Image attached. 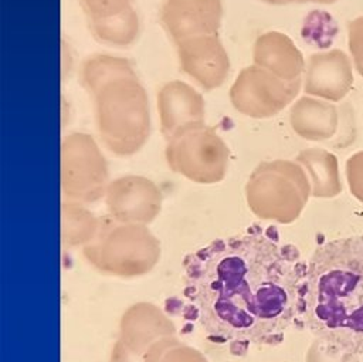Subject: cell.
<instances>
[{
  "mask_svg": "<svg viewBox=\"0 0 363 362\" xmlns=\"http://www.w3.org/2000/svg\"><path fill=\"white\" fill-rule=\"evenodd\" d=\"M305 270L259 231L218 238L186 258L183 295L218 344H274L301 317Z\"/></svg>",
  "mask_w": 363,
  "mask_h": 362,
  "instance_id": "cell-1",
  "label": "cell"
},
{
  "mask_svg": "<svg viewBox=\"0 0 363 362\" xmlns=\"http://www.w3.org/2000/svg\"><path fill=\"white\" fill-rule=\"evenodd\" d=\"M301 317L320 341L363 355V236L319 246L305 268Z\"/></svg>",
  "mask_w": 363,
  "mask_h": 362,
  "instance_id": "cell-2",
  "label": "cell"
},
{
  "mask_svg": "<svg viewBox=\"0 0 363 362\" xmlns=\"http://www.w3.org/2000/svg\"><path fill=\"white\" fill-rule=\"evenodd\" d=\"M95 122L104 143L118 155H130L149 136L147 94L138 75L113 79L92 95Z\"/></svg>",
  "mask_w": 363,
  "mask_h": 362,
  "instance_id": "cell-3",
  "label": "cell"
},
{
  "mask_svg": "<svg viewBox=\"0 0 363 362\" xmlns=\"http://www.w3.org/2000/svg\"><path fill=\"white\" fill-rule=\"evenodd\" d=\"M167 141L166 158L173 170L200 183H213L224 176L228 148L204 122L183 128Z\"/></svg>",
  "mask_w": 363,
  "mask_h": 362,
  "instance_id": "cell-4",
  "label": "cell"
},
{
  "mask_svg": "<svg viewBox=\"0 0 363 362\" xmlns=\"http://www.w3.org/2000/svg\"><path fill=\"white\" fill-rule=\"evenodd\" d=\"M301 81H285L258 65L244 68L230 89L233 106L252 118H268L282 111L299 92Z\"/></svg>",
  "mask_w": 363,
  "mask_h": 362,
  "instance_id": "cell-5",
  "label": "cell"
},
{
  "mask_svg": "<svg viewBox=\"0 0 363 362\" xmlns=\"http://www.w3.org/2000/svg\"><path fill=\"white\" fill-rule=\"evenodd\" d=\"M62 189L68 197L95 200L104 192L106 163L95 141L81 132L69 133L61 145Z\"/></svg>",
  "mask_w": 363,
  "mask_h": 362,
  "instance_id": "cell-6",
  "label": "cell"
},
{
  "mask_svg": "<svg viewBox=\"0 0 363 362\" xmlns=\"http://www.w3.org/2000/svg\"><path fill=\"white\" fill-rule=\"evenodd\" d=\"M301 173L289 162H265L252 173L247 185L250 206L264 217L288 210L299 197Z\"/></svg>",
  "mask_w": 363,
  "mask_h": 362,
  "instance_id": "cell-7",
  "label": "cell"
},
{
  "mask_svg": "<svg viewBox=\"0 0 363 362\" xmlns=\"http://www.w3.org/2000/svg\"><path fill=\"white\" fill-rule=\"evenodd\" d=\"M223 17L221 0H164L160 23L176 43L206 34H217Z\"/></svg>",
  "mask_w": 363,
  "mask_h": 362,
  "instance_id": "cell-8",
  "label": "cell"
},
{
  "mask_svg": "<svg viewBox=\"0 0 363 362\" xmlns=\"http://www.w3.org/2000/svg\"><path fill=\"white\" fill-rule=\"evenodd\" d=\"M180 65L203 88L214 89L227 78L230 60L217 34L190 37L176 43Z\"/></svg>",
  "mask_w": 363,
  "mask_h": 362,
  "instance_id": "cell-9",
  "label": "cell"
},
{
  "mask_svg": "<svg viewBox=\"0 0 363 362\" xmlns=\"http://www.w3.org/2000/svg\"><path fill=\"white\" fill-rule=\"evenodd\" d=\"M353 75L347 55L340 50L312 54L305 74L306 94L340 101L352 88Z\"/></svg>",
  "mask_w": 363,
  "mask_h": 362,
  "instance_id": "cell-10",
  "label": "cell"
},
{
  "mask_svg": "<svg viewBox=\"0 0 363 362\" xmlns=\"http://www.w3.org/2000/svg\"><path fill=\"white\" fill-rule=\"evenodd\" d=\"M157 108L163 135L169 139L183 128L204 122V99L189 84L174 79L157 94Z\"/></svg>",
  "mask_w": 363,
  "mask_h": 362,
  "instance_id": "cell-11",
  "label": "cell"
},
{
  "mask_svg": "<svg viewBox=\"0 0 363 362\" xmlns=\"http://www.w3.org/2000/svg\"><path fill=\"white\" fill-rule=\"evenodd\" d=\"M159 203L156 186L143 177H121L108 187V207L118 217L149 219L157 212Z\"/></svg>",
  "mask_w": 363,
  "mask_h": 362,
  "instance_id": "cell-12",
  "label": "cell"
},
{
  "mask_svg": "<svg viewBox=\"0 0 363 362\" xmlns=\"http://www.w3.org/2000/svg\"><path fill=\"white\" fill-rule=\"evenodd\" d=\"M252 58L255 65L285 81H301L305 68L302 53L288 35L279 31L261 34L255 40Z\"/></svg>",
  "mask_w": 363,
  "mask_h": 362,
  "instance_id": "cell-13",
  "label": "cell"
},
{
  "mask_svg": "<svg viewBox=\"0 0 363 362\" xmlns=\"http://www.w3.org/2000/svg\"><path fill=\"white\" fill-rule=\"evenodd\" d=\"M289 121L294 131L302 138L322 141L336 132L339 112L330 102L302 97L292 105Z\"/></svg>",
  "mask_w": 363,
  "mask_h": 362,
  "instance_id": "cell-14",
  "label": "cell"
},
{
  "mask_svg": "<svg viewBox=\"0 0 363 362\" xmlns=\"http://www.w3.org/2000/svg\"><path fill=\"white\" fill-rule=\"evenodd\" d=\"M129 75H136V72L128 60L109 54H98L86 58L81 65L79 82L92 95L102 85Z\"/></svg>",
  "mask_w": 363,
  "mask_h": 362,
  "instance_id": "cell-15",
  "label": "cell"
},
{
  "mask_svg": "<svg viewBox=\"0 0 363 362\" xmlns=\"http://www.w3.org/2000/svg\"><path fill=\"white\" fill-rule=\"evenodd\" d=\"M92 35L101 43L125 47L135 41L139 31V18L133 7L115 16L89 20Z\"/></svg>",
  "mask_w": 363,
  "mask_h": 362,
  "instance_id": "cell-16",
  "label": "cell"
},
{
  "mask_svg": "<svg viewBox=\"0 0 363 362\" xmlns=\"http://www.w3.org/2000/svg\"><path fill=\"white\" fill-rule=\"evenodd\" d=\"M89 20L115 16L132 7V0H79Z\"/></svg>",
  "mask_w": 363,
  "mask_h": 362,
  "instance_id": "cell-17",
  "label": "cell"
},
{
  "mask_svg": "<svg viewBox=\"0 0 363 362\" xmlns=\"http://www.w3.org/2000/svg\"><path fill=\"white\" fill-rule=\"evenodd\" d=\"M349 48L354 65L363 77V16L354 18L349 24Z\"/></svg>",
  "mask_w": 363,
  "mask_h": 362,
  "instance_id": "cell-18",
  "label": "cell"
},
{
  "mask_svg": "<svg viewBox=\"0 0 363 362\" xmlns=\"http://www.w3.org/2000/svg\"><path fill=\"white\" fill-rule=\"evenodd\" d=\"M298 3H302V1H315V3H333V1H337V0H296Z\"/></svg>",
  "mask_w": 363,
  "mask_h": 362,
  "instance_id": "cell-19",
  "label": "cell"
}]
</instances>
